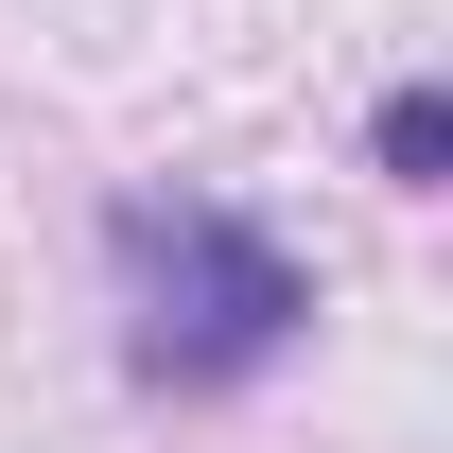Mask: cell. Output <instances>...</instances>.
<instances>
[{
	"mask_svg": "<svg viewBox=\"0 0 453 453\" xmlns=\"http://www.w3.org/2000/svg\"><path fill=\"white\" fill-rule=\"evenodd\" d=\"M436 157H453V105H436V88H384V174L436 192Z\"/></svg>",
	"mask_w": 453,
	"mask_h": 453,
	"instance_id": "obj_2",
	"label": "cell"
},
{
	"mask_svg": "<svg viewBox=\"0 0 453 453\" xmlns=\"http://www.w3.org/2000/svg\"><path fill=\"white\" fill-rule=\"evenodd\" d=\"M105 262H122V349H140V384H244V366H280L296 314H314L296 244L244 226V210H210V192H122Z\"/></svg>",
	"mask_w": 453,
	"mask_h": 453,
	"instance_id": "obj_1",
	"label": "cell"
}]
</instances>
